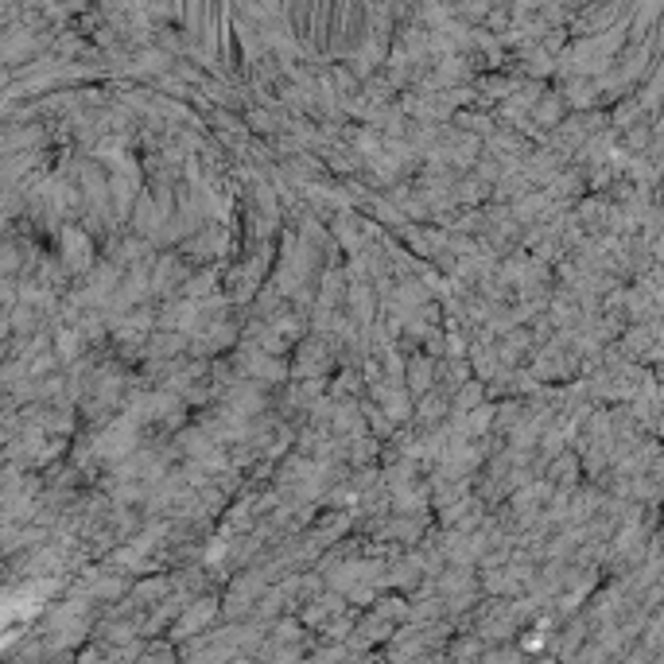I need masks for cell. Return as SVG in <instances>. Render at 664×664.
Wrapping results in <instances>:
<instances>
[{
	"instance_id": "6da1fadb",
	"label": "cell",
	"mask_w": 664,
	"mask_h": 664,
	"mask_svg": "<svg viewBox=\"0 0 664 664\" xmlns=\"http://www.w3.org/2000/svg\"><path fill=\"white\" fill-rule=\"evenodd\" d=\"M214 614V602H198L190 614H183V626H179V633H190V629H198V626H206V618Z\"/></svg>"
},
{
	"instance_id": "7a4b0ae2",
	"label": "cell",
	"mask_w": 664,
	"mask_h": 664,
	"mask_svg": "<svg viewBox=\"0 0 664 664\" xmlns=\"http://www.w3.org/2000/svg\"><path fill=\"white\" fill-rule=\"evenodd\" d=\"M428 369H431V365L428 361H412V388H428Z\"/></svg>"
}]
</instances>
